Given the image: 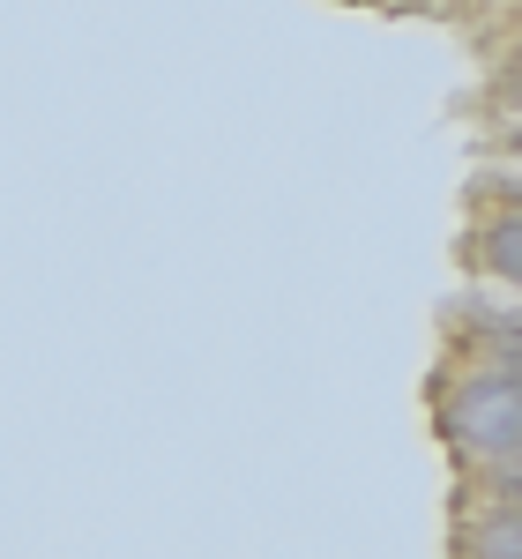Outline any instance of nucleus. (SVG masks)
<instances>
[{
    "instance_id": "f257e3e1",
    "label": "nucleus",
    "mask_w": 522,
    "mask_h": 559,
    "mask_svg": "<svg viewBox=\"0 0 522 559\" xmlns=\"http://www.w3.org/2000/svg\"><path fill=\"white\" fill-rule=\"evenodd\" d=\"M448 432L463 448H515L522 440V388L515 381H471L448 411Z\"/></svg>"
},
{
    "instance_id": "f03ea898",
    "label": "nucleus",
    "mask_w": 522,
    "mask_h": 559,
    "mask_svg": "<svg viewBox=\"0 0 522 559\" xmlns=\"http://www.w3.org/2000/svg\"><path fill=\"white\" fill-rule=\"evenodd\" d=\"M478 552H485V559H522V522H493Z\"/></svg>"
}]
</instances>
